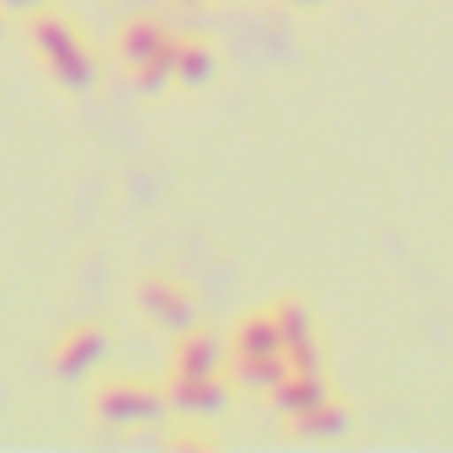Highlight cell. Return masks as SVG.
Segmentation results:
<instances>
[{
    "label": "cell",
    "instance_id": "cell-1",
    "mask_svg": "<svg viewBox=\"0 0 453 453\" xmlns=\"http://www.w3.org/2000/svg\"><path fill=\"white\" fill-rule=\"evenodd\" d=\"M27 43H33L38 65L54 75V86H65V91H91L96 86V59H91L81 27L70 17H59L49 6L27 12Z\"/></svg>",
    "mask_w": 453,
    "mask_h": 453
},
{
    "label": "cell",
    "instance_id": "cell-2",
    "mask_svg": "<svg viewBox=\"0 0 453 453\" xmlns=\"http://www.w3.org/2000/svg\"><path fill=\"white\" fill-rule=\"evenodd\" d=\"M91 411H96L102 426H150V421H160L171 405H165V389H155V384L107 379V384H96Z\"/></svg>",
    "mask_w": 453,
    "mask_h": 453
},
{
    "label": "cell",
    "instance_id": "cell-3",
    "mask_svg": "<svg viewBox=\"0 0 453 453\" xmlns=\"http://www.w3.org/2000/svg\"><path fill=\"white\" fill-rule=\"evenodd\" d=\"M134 304H139V315H144L150 326H160V331H171V336L197 320L192 294H187L176 278H160V273H150V278L134 283Z\"/></svg>",
    "mask_w": 453,
    "mask_h": 453
},
{
    "label": "cell",
    "instance_id": "cell-4",
    "mask_svg": "<svg viewBox=\"0 0 453 453\" xmlns=\"http://www.w3.org/2000/svg\"><path fill=\"white\" fill-rule=\"evenodd\" d=\"M273 326L283 342V357L294 373H320V342H315V315L299 299H278L273 304Z\"/></svg>",
    "mask_w": 453,
    "mask_h": 453
},
{
    "label": "cell",
    "instance_id": "cell-5",
    "mask_svg": "<svg viewBox=\"0 0 453 453\" xmlns=\"http://www.w3.org/2000/svg\"><path fill=\"white\" fill-rule=\"evenodd\" d=\"M171 38H176V33H171L160 17H128V22L118 27L112 54H118V65H123V75H134V70L165 59V54H171Z\"/></svg>",
    "mask_w": 453,
    "mask_h": 453
},
{
    "label": "cell",
    "instance_id": "cell-6",
    "mask_svg": "<svg viewBox=\"0 0 453 453\" xmlns=\"http://www.w3.org/2000/svg\"><path fill=\"white\" fill-rule=\"evenodd\" d=\"M49 363H54L59 379H86V373H96V368L107 363V331H102V326H70V331L54 342Z\"/></svg>",
    "mask_w": 453,
    "mask_h": 453
},
{
    "label": "cell",
    "instance_id": "cell-7",
    "mask_svg": "<svg viewBox=\"0 0 453 453\" xmlns=\"http://www.w3.org/2000/svg\"><path fill=\"white\" fill-rule=\"evenodd\" d=\"M165 405L181 416H219L230 405V389H224L219 373H171L165 379Z\"/></svg>",
    "mask_w": 453,
    "mask_h": 453
},
{
    "label": "cell",
    "instance_id": "cell-8",
    "mask_svg": "<svg viewBox=\"0 0 453 453\" xmlns=\"http://www.w3.org/2000/svg\"><path fill=\"white\" fill-rule=\"evenodd\" d=\"M224 352H230V347H224L213 331L187 326L171 342V373H224Z\"/></svg>",
    "mask_w": 453,
    "mask_h": 453
},
{
    "label": "cell",
    "instance_id": "cell-9",
    "mask_svg": "<svg viewBox=\"0 0 453 453\" xmlns=\"http://www.w3.org/2000/svg\"><path fill=\"white\" fill-rule=\"evenodd\" d=\"M219 70V54L208 38H171V86L181 91H203Z\"/></svg>",
    "mask_w": 453,
    "mask_h": 453
},
{
    "label": "cell",
    "instance_id": "cell-10",
    "mask_svg": "<svg viewBox=\"0 0 453 453\" xmlns=\"http://www.w3.org/2000/svg\"><path fill=\"white\" fill-rule=\"evenodd\" d=\"M352 426V411L342 405V400H320V405H310V411H299V416H288V432L299 437V442H331V437H342Z\"/></svg>",
    "mask_w": 453,
    "mask_h": 453
},
{
    "label": "cell",
    "instance_id": "cell-11",
    "mask_svg": "<svg viewBox=\"0 0 453 453\" xmlns=\"http://www.w3.org/2000/svg\"><path fill=\"white\" fill-rule=\"evenodd\" d=\"M273 352H283L278 326H273V310H251V315H241L235 331H230V357H273Z\"/></svg>",
    "mask_w": 453,
    "mask_h": 453
},
{
    "label": "cell",
    "instance_id": "cell-12",
    "mask_svg": "<svg viewBox=\"0 0 453 453\" xmlns=\"http://www.w3.org/2000/svg\"><path fill=\"white\" fill-rule=\"evenodd\" d=\"M331 389H326V379L320 373H283V384L273 389V405H278V416H299V411H310V405H320Z\"/></svg>",
    "mask_w": 453,
    "mask_h": 453
},
{
    "label": "cell",
    "instance_id": "cell-13",
    "mask_svg": "<svg viewBox=\"0 0 453 453\" xmlns=\"http://www.w3.org/2000/svg\"><path fill=\"white\" fill-rule=\"evenodd\" d=\"M283 373H288V357H283V352H273V357H230V379H235L241 389L273 395V389L283 384Z\"/></svg>",
    "mask_w": 453,
    "mask_h": 453
},
{
    "label": "cell",
    "instance_id": "cell-14",
    "mask_svg": "<svg viewBox=\"0 0 453 453\" xmlns=\"http://www.w3.org/2000/svg\"><path fill=\"white\" fill-rule=\"evenodd\" d=\"M171 448H176V453H208V448H219V442H213L208 432H176Z\"/></svg>",
    "mask_w": 453,
    "mask_h": 453
},
{
    "label": "cell",
    "instance_id": "cell-15",
    "mask_svg": "<svg viewBox=\"0 0 453 453\" xmlns=\"http://www.w3.org/2000/svg\"><path fill=\"white\" fill-rule=\"evenodd\" d=\"M38 6H49V0H0V12H6V17H27Z\"/></svg>",
    "mask_w": 453,
    "mask_h": 453
},
{
    "label": "cell",
    "instance_id": "cell-16",
    "mask_svg": "<svg viewBox=\"0 0 453 453\" xmlns=\"http://www.w3.org/2000/svg\"><path fill=\"white\" fill-rule=\"evenodd\" d=\"M288 6H320V0H288Z\"/></svg>",
    "mask_w": 453,
    "mask_h": 453
},
{
    "label": "cell",
    "instance_id": "cell-17",
    "mask_svg": "<svg viewBox=\"0 0 453 453\" xmlns=\"http://www.w3.org/2000/svg\"><path fill=\"white\" fill-rule=\"evenodd\" d=\"M0 33H6V12H0Z\"/></svg>",
    "mask_w": 453,
    "mask_h": 453
},
{
    "label": "cell",
    "instance_id": "cell-18",
    "mask_svg": "<svg viewBox=\"0 0 453 453\" xmlns=\"http://www.w3.org/2000/svg\"><path fill=\"white\" fill-rule=\"evenodd\" d=\"M176 6H192V0H176Z\"/></svg>",
    "mask_w": 453,
    "mask_h": 453
}]
</instances>
